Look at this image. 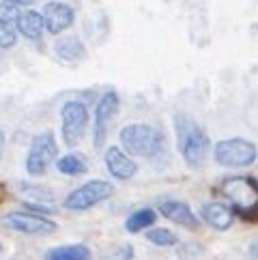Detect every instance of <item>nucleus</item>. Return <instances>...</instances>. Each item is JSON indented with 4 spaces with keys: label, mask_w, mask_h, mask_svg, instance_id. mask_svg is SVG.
<instances>
[{
    "label": "nucleus",
    "mask_w": 258,
    "mask_h": 260,
    "mask_svg": "<svg viewBox=\"0 0 258 260\" xmlns=\"http://www.w3.org/2000/svg\"><path fill=\"white\" fill-rule=\"evenodd\" d=\"M174 129H177V146L179 153L189 168H200L207 161L209 148H211V138L205 129L200 127L194 118L187 114H177L174 118Z\"/></svg>",
    "instance_id": "f257e3e1"
},
{
    "label": "nucleus",
    "mask_w": 258,
    "mask_h": 260,
    "mask_svg": "<svg viewBox=\"0 0 258 260\" xmlns=\"http://www.w3.org/2000/svg\"><path fill=\"white\" fill-rule=\"evenodd\" d=\"M166 136L162 129L146 125V123H132L121 129V146L129 157H155L164 151Z\"/></svg>",
    "instance_id": "f03ea898"
},
{
    "label": "nucleus",
    "mask_w": 258,
    "mask_h": 260,
    "mask_svg": "<svg viewBox=\"0 0 258 260\" xmlns=\"http://www.w3.org/2000/svg\"><path fill=\"white\" fill-rule=\"evenodd\" d=\"M226 198L245 219L258 221V181L252 176H228L222 183Z\"/></svg>",
    "instance_id": "7ed1b4c3"
},
{
    "label": "nucleus",
    "mask_w": 258,
    "mask_h": 260,
    "mask_svg": "<svg viewBox=\"0 0 258 260\" xmlns=\"http://www.w3.org/2000/svg\"><path fill=\"white\" fill-rule=\"evenodd\" d=\"M213 157L224 168H250L258 161V148L245 138H228L215 144Z\"/></svg>",
    "instance_id": "20e7f679"
},
{
    "label": "nucleus",
    "mask_w": 258,
    "mask_h": 260,
    "mask_svg": "<svg viewBox=\"0 0 258 260\" xmlns=\"http://www.w3.org/2000/svg\"><path fill=\"white\" fill-rule=\"evenodd\" d=\"M112 193H114L112 183L95 179V181H88L84 185H80L78 189L69 191V196L64 198L62 207L69 209V211H88V209L97 207V204H101L104 200H108Z\"/></svg>",
    "instance_id": "39448f33"
},
{
    "label": "nucleus",
    "mask_w": 258,
    "mask_h": 260,
    "mask_svg": "<svg viewBox=\"0 0 258 260\" xmlns=\"http://www.w3.org/2000/svg\"><path fill=\"white\" fill-rule=\"evenodd\" d=\"M58 157V144L52 132H41L33 138L28 155H26V172L33 176H41L48 172L52 161Z\"/></svg>",
    "instance_id": "423d86ee"
},
{
    "label": "nucleus",
    "mask_w": 258,
    "mask_h": 260,
    "mask_svg": "<svg viewBox=\"0 0 258 260\" xmlns=\"http://www.w3.org/2000/svg\"><path fill=\"white\" fill-rule=\"evenodd\" d=\"M62 120V140L69 148L78 146L88 127V108L82 101H67L60 110Z\"/></svg>",
    "instance_id": "0eeeda50"
},
{
    "label": "nucleus",
    "mask_w": 258,
    "mask_h": 260,
    "mask_svg": "<svg viewBox=\"0 0 258 260\" xmlns=\"http://www.w3.org/2000/svg\"><path fill=\"white\" fill-rule=\"evenodd\" d=\"M3 224L11 230H17L22 235L28 237H45L52 235L56 230V224L50 219H45L43 215H37V213L30 211H11L3 217Z\"/></svg>",
    "instance_id": "6e6552de"
},
{
    "label": "nucleus",
    "mask_w": 258,
    "mask_h": 260,
    "mask_svg": "<svg viewBox=\"0 0 258 260\" xmlns=\"http://www.w3.org/2000/svg\"><path fill=\"white\" fill-rule=\"evenodd\" d=\"M118 106H121V101H118V95L114 90H106L104 95H101L99 104L95 108V123H93V140H95L97 151L104 148V142L110 134V125H112V118L118 112Z\"/></svg>",
    "instance_id": "1a4fd4ad"
},
{
    "label": "nucleus",
    "mask_w": 258,
    "mask_h": 260,
    "mask_svg": "<svg viewBox=\"0 0 258 260\" xmlns=\"http://www.w3.org/2000/svg\"><path fill=\"white\" fill-rule=\"evenodd\" d=\"M43 24H45V30H48L52 37H56L60 32H64L73 24V9L64 3H58V0H54V3H48L43 7Z\"/></svg>",
    "instance_id": "9d476101"
},
{
    "label": "nucleus",
    "mask_w": 258,
    "mask_h": 260,
    "mask_svg": "<svg viewBox=\"0 0 258 260\" xmlns=\"http://www.w3.org/2000/svg\"><path fill=\"white\" fill-rule=\"evenodd\" d=\"M104 161L108 172L118 181H129L138 172V164L129 157L121 146H108L104 153Z\"/></svg>",
    "instance_id": "9b49d317"
},
{
    "label": "nucleus",
    "mask_w": 258,
    "mask_h": 260,
    "mask_svg": "<svg viewBox=\"0 0 258 260\" xmlns=\"http://www.w3.org/2000/svg\"><path fill=\"white\" fill-rule=\"evenodd\" d=\"M159 213L168 221H172V224H177L181 228L198 230V226H200L196 213H194L189 204L183 202V200H164L159 204Z\"/></svg>",
    "instance_id": "f8f14e48"
},
{
    "label": "nucleus",
    "mask_w": 258,
    "mask_h": 260,
    "mask_svg": "<svg viewBox=\"0 0 258 260\" xmlns=\"http://www.w3.org/2000/svg\"><path fill=\"white\" fill-rule=\"evenodd\" d=\"M200 217L207 221V226L215 230H228L235 224V209L226 202H207L200 209Z\"/></svg>",
    "instance_id": "ddd939ff"
},
{
    "label": "nucleus",
    "mask_w": 258,
    "mask_h": 260,
    "mask_svg": "<svg viewBox=\"0 0 258 260\" xmlns=\"http://www.w3.org/2000/svg\"><path fill=\"white\" fill-rule=\"evenodd\" d=\"M54 52L56 56L64 62H80L86 58V48L84 43L80 41V37L76 35H67V37H60L54 43Z\"/></svg>",
    "instance_id": "4468645a"
},
{
    "label": "nucleus",
    "mask_w": 258,
    "mask_h": 260,
    "mask_svg": "<svg viewBox=\"0 0 258 260\" xmlns=\"http://www.w3.org/2000/svg\"><path fill=\"white\" fill-rule=\"evenodd\" d=\"M45 30L43 24V15L41 11H35V9H28V11H22L20 20H17V32L30 41L41 39V35Z\"/></svg>",
    "instance_id": "2eb2a0df"
},
{
    "label": "nucleus",
    "mask_w": 258,
    "mask_h": 260,
    "mask_svg": "<svg viewBox=\"0 0 258 260\" xmlns=\"http://www.w3.org/2000/svg\"><path fill=\"white\" fill-rule=\"evenodd\" d=\"M90 258H93V252L82 243L58 245L43 254V260H90Z\"/></svg>",
    "instance_id": "dca6fc26"
},
{
    "label": "nucleus",
    "mask_w": 258,
    "mask_h": 260,
    "mask_svg": "<svg viewBox=\"0 0 258 260\" xmlns=\"http://www.w3.org/2000/svg\"><path fill=\"white\" fill-rule=\"evenodd\" d=\"M155 224H157V211L144 207V209L134 211L132 215L127 217L125 230L132 232V235H138V232H146L149 228H153Z\"/></svg>",
    "instance_id": "f3484780"
},
{
    "label": "nucleus",
    "mask_w": 258,
    "mask_h": 260,
    "mask_svg": "<svg viewBox=\"0 0 258 260\" xmlns=\"http://www.w3.org/2000/svg\"><path fill=\"white\" fill-rule=\"evenodd\" d=\"M56 170L64 176H80L88 170V161L82 153H67L56 159Z\"/></svg>",
    "instance_id": "a211bd4d"
},
{
    "label": "nucleus",
    "mask_w": 258,
    "mask_h": 260,
    "mask_svg": "<svg viewBox=\"0 0 258 260\" xmlns=\"http://www.w3.org/2000/svg\"><path fill=\"white\" fill-rule=\"evenodd\" d=\"M20 189L22 196L26 198V204H30V207H41V202H54V193L48 187H39V185L33 183H20Z\"/></svg>",
    "instance_id": "6ab92c4d"
},
{
    "label": "nucleus",
    "mask_w": 258,
    "mask_h": 260,
    "mask_svg": "<svg viewBox=\"0 0 258 260\" xmlns=\"http://www.w3.org/2000/svg\"><path fill=\"white\" fill-rule=\"evenodd\" d=\"M144 237H146L149 243L157 245V247H174L179 243V237L168 228H155L153 226V228H149L144 232Z\"/></svg>",
    "instance_id": "aec40b11"
},
{
    "label": "nucleus",
    "mask_w": 258,
    "mask_h": 260,
    "mask_svg": "<svg viewBox=\"0 0 258 260\" xmlns=\"http://www.w3.org/2000/svg\"><path fill=\"white\" fill-rule=\"evenodd\" d=\"M20 15H22V11H20V7H15V5H11V3H0V24L3 26H17V20H20Z\"/></svg>",
    "instance_id": "412c9836"
},
{
    "label": "nucleus",
    "mask_w": 258,
    "mask_h": 260,
    "mask_svg": "<svg viewBox=\"0 0 258 260\" xmlns=\"http://www.w3.org/2000/svg\"><path fill=\"white\" fill-rule=\"evenodd\" d=\"M15 41H17L15 30H13V28H9V26H3V24H0V50L13 48Z\"/></svg>",
    "instance_id": "4be33fe9"
},
{
    "label": "nucleus",
    "mask_w": 258,
    "mask_h": 260,
    "mask_svg": "<svg viewBox=\"0 0 258 260\" xmlns=\"http://www.w3.org/2000/svg\"><path fill=\"white\" fill-rule=\"evenodd\" d=\"M5 3H11V5H15V7H28V5L35 3V0H5Z\"/></svg>",
    "instance_id": "5701e85b"
},
{
    "label": "nucleus",
    "mask_w": 258,
    "mask_h": 260,
    "mask_svg": "<svg viewBox=\"0 0 258 260\" xmlns=\"http://www.w3.org/2000/svg\"><path fill=\"white\" fill-rule=\"evenodd\" d=\"M3 153H5V132L0 129V157H3Z\"/></svg>",
    "instance_id": "b1692460"
},
{
    "label": "nucleus",
    "mask_w": 258,
    "mask_h": 260,
    "mask_svg": "<svg viewBox=\"0 0 258 260\" xmlns=\"http://www.w3.org/2000/svg\"><path fill=\"white\" fill-rule=\"evenodd\" d=\"M250 254H252V258H254V260H258V241H256V243L250 247Z\"/></svg>",
    "instance_id": "393cba45"
},
{
    "label": "nucleus",
    "mask_w": 258,
    "mask_h": 260,
    "mask_svg": "<svg viewBox=\"0 0 258 260\" xmlns=\"http://www.w3.org/2000/svg\"><path fill=\"white\" fill-rule=\"evenodd\" d=\"M50 3H54V0H50Z\"/></svg>",
    "instance_id": "a878e982"
},
{
    "label": "nucleus",
    "mask_w": 258,
    "mask_h": 260,
    "mask_svg": "<svg viewBox=\"0 0 258 260\" xmlns=\"http://www.w3.org/2000/svg\"><path fill=\"white\" fill-rule=\"evenodd\" d=\"M0 247H3V245H0Z\"/></svg>",
    "instance_id": "bb28decb"
}]
</instances>
